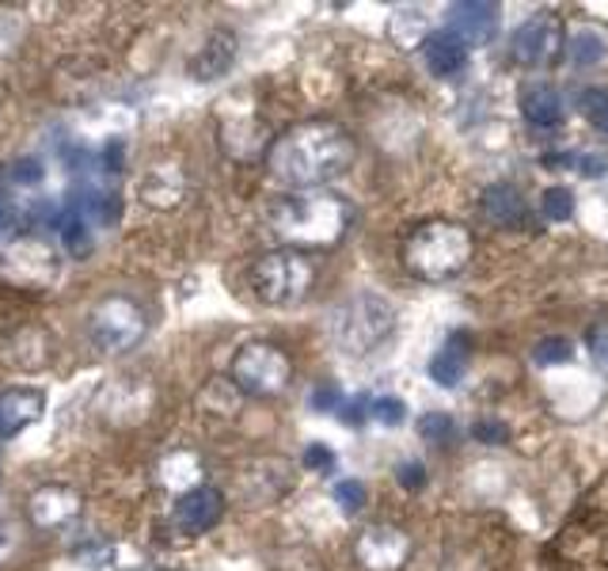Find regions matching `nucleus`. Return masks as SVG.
<instances>
[{
	"mask_svg": "<svg viewBox=\"0 0 608 571\" xmlns=\"http://www.w3.org/2000/svg\"><path fill=\"white\" fill-rule=\"evenodd\" d=\"M354 164V138L338 122H301L266 149L271 176L293 191H320Z\"/></svg>",
	"mask_w": 608,
	"mask_h": 571,
	"instance_id": "f257e3e1",
	"label": "nucleus"
},
{
	"mask_svg": "<svg viewBox=\"0 0 608 571\" xmlns=\"http://www.w3.org/2000/svg\"><path fill=\"white\" fill-rule=\"evenodd\" d=\"M266 226L293 252L297 248H335L351 229V207L343 194L331 191H293L271 202Z\"/></svg>",
	"mask_w": 608,
	"mask_h": 571,
	"instance_id": "f03ea898",
	"label": "nucleus"
},
{
	"mask_svg": "<svg viewBox=\"0 0 608 571\" xmlns=\"http://www.w3.org/2000/svg\"><path fill=\"white\" fill-rule=\"evenodd\" d=\"M476 256V240L456 221H426L404 240V267L423 282L456 279Z\"/></svg>",
	"mask_w": 608,
	"mask_h": 571,
	"instance_id": "7ed1b4c3",
	"label": "nucleus"
},
{
	"mask_svg": "<svg viewBox=\"0 0 608 571\" xmlns=\"http://www.w3.org/2000/svg\"><path fill=\"white\" fill-rule=\"evenodd\" d=\"M331 343L338 347L351 359H362V354L377 351L384 339L396 328V305L381 293H354V298L338 301L331 309Z\"/></svg>",
	"mask_w": 608,
	"mask_h": 571,
	"instance_id": "20e7f679",
	"label": "nucleus"
},
{
	"mask_svg": "<svg viewBox=\"0 0 608 571\" xmlns=\"http://www.w3.org/2000/svg\"><path fill=\"white\" fill-rule=\"evenodd\" d=\"M149 335V312L130 293H107L88 312V339L100 354H126Z\"/></svg>",
	"mask_w": 608,
	"mask_h": 571,
	"instance_id": "39448f33",
	"label": "nucleus"
},
{
	"mask_svg": "<svg viewBox=\"0 0 608 571\" xmlns=\"http://www.w3.org/2000/svg\"><path fill=\"white\" fill-rule=\"evenodd\" d=\"M312 282H316V267H312V260H304L301 252H293V248L266 252L252 263V290L271 309L297 305V301L308 298Z\"/></svg>",
	"mask_w": 608,
	"mask_h": 571,
	"instance_id": "423d86ee",
	"label": "nucleus"
},
{
	"mask_svg": "<svg viewBox=\"0 0 608 571\" xmlns=\"http://www.w3.org/2000/svg\"><path fill=\"white\" fill-rule=\"evenodd\" d=\"M229 381L244 392V397L271 400V397H278V392L290 389L293 362H290V354H285L282 347L255 339V343H244L236 354H232Z\"/></svg>",
	"mask_w": 608,
	"mask_h": 571,
	"instance_id": "0eeeda50",
	"label": "nucleus"
},
{
	"mask_svg": "<svg viewBox=\"0 0 608 571\" xmlns=\"http://www.w3.org/2000/svg\"><path fill=\"white\" fill-rule=\"evenodd\" d=\"M563 50H567V23L556 12H536L509 34V58L521 69L556 66Z\"/></svg>",
	"mask_w": 608,
	"mask_h": 571,
	"instance_id": "6e6552de",
	"label": "nucleus"
},
{
	"mask_svg": "<svg viewBox=\"0 0 608 571\" xmlns=\"http://www.w3.org/2000/svg\"><path fill=\"white\" fill-rule=\"evenodd\" d=\"M411 557V533L388 522H373L357 533L354 541V560L365 571H399Z\"/></svg>",
	"mask_w": 608,
	"mask_h": 571,
	"instance_id": "1a4fd4ad",
	"label": "nucleus"
},
{
	"mask_svg": "<svg viewBox=\"0 0 608 571\" xmlns=\"http://www.w3.org/2000/svg\"><path fill=\"white\" fill-rule=\"evenodd\" d=\"M84 511V499H80L77 488L69 484H42L27 495V519H31L34 530L53 533V530H65L73 525Z\"/></svg>",
	"mask_w": 608,
	"mask_h": 571,
	"instance_id": "9d476101",
	"label": "nucleus"
},
{
	"mask_svg": "<svg viewBox=\"0 0 608 571\" xmlns=\"http://www.w3.org/2000/svg\"><path fill=\"white\" fill-rule=\"evenodd\" d=\"M445 23H449L453 39H460L464 47H490L498 39L503 16L490 0H456L445 8Z\"/></svg>",
	"mask_w": 608,
	"mask_h": 571,
	"instance_id": "9b49d317",
	"label": "nucleus"
},
{
	"mask_svg": "<svg viewBox=\"0 0 608 571\" xmlns=\"http://www.w3.org/2000/svg\"><path fill=\"white\" fill-rule=\"evenodd\" d=\"M47 415V392L31 385H16L0 392V442L23 434L31 423Z\"/></svg>",
	"mask_w": 608,
	"mask_h": 571,
	"instance_id": "f8f14e48",
	"label": "nucleus"
},
{
	"mask_svg": "<svg viewBox=\"0 0 608 571\" xmlns=\"http://www.w3.org/2000/svg\"><path fill=\"white\" fill-rule=\"evenodd\" d=\"M236 53H240L236 34L221 27V31L205 34L202 47L191 53V61H186V73L199 80V84H210V80H221L232 66H236Z\"/></svg>",
	"mask_w": 608,
	"mask_h": 571,
	"instance_id": "ddd939ff",
	"label": "nucleus"
},
{
	"mask_svg": "<svg viewBox=\"0 0 608 571\" xmlns=\"http://www.w3.org/2000/svg\"><path fill=\"white\" fill-rule=\"evenodd\" d=\"M221 514H225V495L210 484H202V488H194V492L175 499V525L183 533L213 530V525L221 522Z\"/></svg>",
	"mask_w": 608,
	"mask_h": 571,
	"instance_id": "4468645a",
	"label": "nucleus"
},
{
	"mask_svg": "<svg viewBox=\"0 0 608 571\" xmlns=\"http://www.w3.org/2000/svg\"><path fill=\"white\" fill-rule=\"evenodd\" d=\"M517 107H521L525 122L536 130H556L563 119H567V103H563V92L548 80H529L521 84V96H517Z\"/></svg>",
	"mask_w": 608,
	"mask_h": 571,
	"instance_id": "2eb2a0df",
	"label": "nucleus"
},
{
	"mask_svg": "<svg viewBox=\"0 0 608 571\" xmlns=\"http://www.w3.org/2000/svg\"><path fill=\"white\" fill-rule=\"evenodd\" d=\"M479 210L495 229H521L529 221V202L514 183H490L479 199Z\"/></svg>",
	"mask_w": 608,
	"mask_h": 571,
	"instance_id": "dca6fc26",
	"label": "nucleus"
},
{
	"mask_svg": "<svg viewBox=\"0 0 608 571\" xmlns=\"http://www.w3.org/2000/svg\"><path fill=\"white\" fill-rule=\"evenodd\" d=\"M141 202L152 210H175L186 199V176L179 164H152L138 187Z\"/></svg>",
	"mask_w": 608,
	"mask_h": 571,
	"instance_id": "f3484780",
	"label": "nucleus"
},
{
	"mask_svg": "<svg viewBox=\"0 0 608 571\" xmlns=\"http://www.w3.org/2000/svg\"><path fill=\"white\" fill-rule=\"evenodd\" d=\"M202 458L194 450H168L164 458L156 461V484L172 495H186L194 488H202Z\"/></svg>",
	"mask_w": 608,
	"mask_h": 571,
	"instance_id": "a211bd4d",
	"label": "nucleus"
},
{
	"mask_svg": "<svg viewBox=\"0 0 608 571\" xmlns=\"http://www.w3.org/2000/svg\"><path fill=\"white\" fill-rule=\"evenodd\" d=\"M472 365V335L468 332H453L445 335V343L437 347V354L430 359V378L442 389H456L464 381Z\"/></svg>",
	"mask_w": 608,
	"mask_h": 571,
	"instance_id": "6ab92c4d",
	"label": "nucleus"
},
{
	"mask_svg": "<svg viewBox=\"0 0 608 571\" xmlns=\"http://www.w3.org/2000/svg\"><path fill=\"white\" fill-rule=\"evenodd\" d=\"M423 66L430 69V77H456L468 69V47L460 39H453L449 31H430V39L423 42Z\"/></svg>",
	"mask_w": 608,
	"mask_h": 571,
	"instance_id": "aec40b11",
	"label": "nucleus"
},
{
	"mask_svg": "<svg viewBox=\"0 0 608 571\" xmlns=\"http://www.w3.org/2000/svg\"><path fill=\"white\" fill-rule=\"evenodd\" d=\"M77 568L84 571H133L141 568V557L130 545H119V541H88V545L73 549Z\"/></svg>",
	"mask_w": 608,
	"mask_h": 571,
	"instance_id": "412c9836",
	"label": "nucleus"
},
{
	"mask_svg": "<svg viewBox=\"0 0 608 571\" xmlns=\"http://www.w3.org/2000/svg\"><path fill=\"white\" fill-rule=\"evenodd\" d=\"M61 237V248L69 252V260H84L95 248V221L80 210V202H69V207L58 210V221H53Z\"/></svg>",
	"mask_w": 608,
	"mask_h": 571,
	"instance_id": "4be33fe9",
	"label": "nucleus"
},
{
	"mask_svg": "<svg viewBox=\"0 0 608 571\" xmlns=\"http://www.w3.org/2000/svg\"><path fill=\"white\" fill-rule=\"evenodd\" d=\"M567 61L578 69H597L608 58V27L597 23H582L567 34Z\"/></svg>",
	"mask_w": 608,
	"mask_h": 571,
	"instance_id": "5701e85b",
	"label": "nucleus"
},
{
	"mask_svg": "<svg viewBox=\"0 0 608 571\" xmlns=\"http://www.w3.org/2000/svg\"><path fill=\"white\" fill-rule=\"evenodd\" d=\"M388 34H392V42L404 50H415L430 39V31H426V16L418 12V8H399V12L388 20Z\"/></svg>",
	"mask_w": 608,
	"mask_h": 571,
	"instance_id": "b1692460",
	"label": "nucleus"
},
{
	"mask_svg": "<svg viewBox=\"0 0 608 571\" xmlns=\"http://www.w3.org/2000/svg\"><path fill=\"white\" fill-rule=\"evenodd\" d=\"M529 359H533V365H567L575 359V347H570V339H563V335H548L533 347Z\"/></svg>",
	"mask_w": 608,
	"mask_h": 571,
	"instance_id": "393cba45",
	"label": "nucleus"
},
{
	"mask_svg": "<svg viewBox=\"0 0 608 571\" xmlns=\"http://www.w3.org/2000/svg\"><path fill=\"white\" fill-rule=\"evenodd\" d=\"M415 431L423 434V442H430V445H445V442H453L456 423H453V415H449V412H426V415H418Z\"/></svg>",
	"mask_w": 608,
	"mask_h": 571,
	"instance_id": "a878e982",
	"label": "nucleus"
},
{
	"mask_svg": "<svg viewBox=\"0 0 608 571\" xmlns=\"http://www.w3.org/2000/svg\"><path fill=\"white\" fill-rule=\"evenodd\" d=\"M540 213L548 221H570L575 218V194H570L567 187H548V191L540 194Z\"/></svg>",
	"mask_w": 608,
	"mask_h": 571,
	"instance_id": "bb28decb",
	"label": "nucleus"
},
{
	"mask_svg": "<svg viewBox=\"0 0 608 571\" xmlns=\"http://www.w3.org/2000/svg\"><path fill=\"white\" fill-rule=\"evenodd\" d=\"M578 103H582V114L589 119V127L608 138V88H586Z\"/></svg>",
	"mask_w": 608,
	"mask_h": 571,
	"instance_id": "cd10ccee",
	"label": "nucleus"
},
{
	"mask_svg": "<svg viewBox=\"0 0 608 571\" xmlns=\"http://www.w3.org/2000/svg\"><path fill=\"white\" fill-rule=\"evenodd\" d=\"M331 495H335V503H338V511L343 514H357L365 503H369V492H365L362 480H338Z\"/></svg>",
	"mask_w": 608,
	"mask_h": 571,
	"instance_id": "c85d7f7f",
	"label": "nucleus"
},
{
	"mask_svg": "<svg viewBox=\"0 0 608 571\" xmlns=\"http://www.w3.org/2000/svg\"><path fill=\"white\" fill-rule=\"evenodd\" d=\"M369 415L384 427H399V423H407V404L399 397H377V400H369Z\"/></svg>",
	"mask_w": 608,
	"mask_h": 571,
	"instance_id": "c756f323",
	"label": "nucleus"
},
{
	"mask_svg": "<svg viewBox=\"0 0 608 571\" xmlns=\"http://www.w3.org/2000/svg\"><path fill=\"white\" fill-rule=\"evenodd\" d=\"M472 439L483 442V445H506L509 439V431H506V423L503 419H495V415H483L472 423Z\"/></svg>",
	"mask_w": 608,
	"mask_h": 571,
	"instance_id": "7c9ffc66",
	"label": "nucleus"
},
{
	"mask_svg": "<svg viewBox=\"0 0 608 571\" xmlns=\"http://www.w3.org/2000/svg\"><path fill=\"white\" fill-rule=\"evenodd\" d=\"M308 404H312V412H343L346 400H343V389H338L335 381H324V385L312 389Z\"/></svg>",
	"mask_w": 608,
	"mask_h": 571,
	"instance_id": "2f4dec72",
	"label": "nucleus"
},
{
	"mask_svg": "<svg viewBox=\"0 0 608 571\" xmlns=\"http://www.w3.org/2000/svg\"><path fill=\"white\" fill-rule=\"evenodd\" d=\"M396 484L404 492H423L426 488V465L423 461H399L396 465Z\"/></svg>",
	"mask_w": 608,
	"mask_h": 571,
	"instance_id": "473e14b6",
	"label": "nucleus"
},
{
	"mask_svg": "<svg viewBox=\"0 0 608 571\" xmlns=\"http://www.w3.org/2000/svg\"><path fill=\"white\" fill-rule=\"evenodd\" d=\"M304 469H312V472H331L335 469V453L327 450L324 442H312L308 450H304Z\"/></svg>",
	"mask_w": 608,
	"mask_h": 571,
	"instance_id": "72a5a7b5",
	"label": "nucleus"
},
{
	"mask_svg": "<svg viewBox=\"0 0 608 571\" xmlns=\"http://www.w3.org/2000/svg\"><path fill=\"white\" fill-rule=\"evenodd\" d=\"M365 415H369V397H357L351 404H343V412H338V419H343L346 427H362Z\"/></svg>",
	"mask_w": 608,
	"mask_h": 571,
	"instance_id": "f704fd0d",
	"label": "nucleus"
},
{
	"mask_svg": "<svg viewBox=\"0 0 608 571\" xmlns=\"http://www.w3.org/2000/svg\"><path fill=\"white\" fill-rule=\"evenodd\" d=\"M589 351H594V359L608 362V324L589 328Z\"/></svg>",
	"mask_w": 608,
	"mask_h": 571,
	"instance_id": "c9c22d12",
	"label": "nucleus"
},
{
	"mask_svg": "<svg viewBox=\"0 0 608 571\" xmlns=\"http://www.w3.org/2000/svg\"><path fill=\"white\" fill-rule=\"evenodd\" d=\"M8 552H12V538H4V533H0V564H4Z\"/></svg>",
	"mask_w": 608,
	"mask_h": 571,
	"instance_id": "e433bc0d",
	"label": "nucleus"
}]
</instances>
